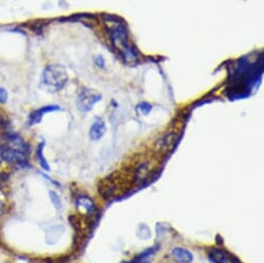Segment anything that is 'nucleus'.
<instances>
[{
    "mask_svg": "<svg viewBox=\"0 0 264 263\" xmlns=\"http://www.w3.org/2000/svg\"><path fill=\"white\" fill-rule=\"evenodd\" d=\"M105 25L108 28L111 43L115 50L120 54L127 64L135 65L138 60V54L136 49L129 43L128 33L124 26L117 19L111 16L105 19Z\"/></svg>",
    "mask_w": 264,
    "mask_h": 263,
    "instance_id": "1",
    "label": "nucleus"
},
{
    "mask_svg": "<svg viewBox=\"0 0 264 263\" xmlns=\"http://www.w3.org/2000/svg\"><path fill=\"white\" fill-rule=\"evenodd\" d=\"M68 77L65 67L58 65L47 66L42 74V86L48 91L56 92L65 87Z\"/></svg>",
    "mask_w": 264,
    "mask_h": 263,
    "instance_id": "2",
    "label": "nucleus"
},
{
    "mask_svg": "<svg viewBox=\"0 0 264 263\" xmlns=\"http://www.w3.org/2000/svg\"><path fill=\"white\" fill-rule=\"evenodd\" d=\"M102 96L98 94L97 91L92 89H83L77 99V108L81 112H88L90 111L95 105L99 102Z\"/></svg>",
    "mask_w": 264,
    "mask_h": 263,
    "instance_id": "3",
    "label": "nucleus"
},
{
    "mask_svg": "<svg viewBox=\"0 0 264 263\" xmlns=\"http://www.w3.org/2000/svg\"><path fill=\"white\" fill-rule=\"evenodd\" d=\"M207 255L213 263H243L234 255L221 247H211Z\"/></svg>",
    "mask_w": 264,
    "mask_h": 263,
    "instance_id": "4",
    "label": "nucleus"
},
{
    "mask_svg": "<svg viewBox=\"0 0 264 263\" xmlns=\"http://www.w3.org/2000/svg\"><path fill=\"white\" fill-rule=\"evenodd\" d=\"M61 110V108L56 105H50V106H44L40 109H36L29 114L28 117V123L29 126H34L40 123L44 117V115L50 112H56Z\"/></svg>",
    "mask_w": 264,
    "mask_h": 263,
    "instance_id": "5",
    "label": "nucleus"
},
{
    "mask_svg": "<svg viewBox=\"0 0 264 263\" xmlns=\"http://www.w3.org/2000/svg\"><path fill=\"white\" fill-rule=\"evenodd\" d=\"M106 133V125H105V121L99 118V117H97L95 119V121H93V123L90 127V130H89V138L91 141H99V139H102L104 137Z\"/></svg>",
    "mask_w": 264,
    "mask_h": 263,
    "instance_id": "6",
    "label": "nucleus"
},
{
    "mask_svg": "<svg viewBox=\"0 0 264 263\" xmlns=\"http://www.w3.org/2000/svg\"><path fill=\"white\" fill-rule=\"evenodd\" d=\"M171 256L178 263H191L194 260L193 254L185 247H176L171 250Z\"/></svg>",
    "mask_w": 264,
    "mask_h": 263,
    "instance_id": "7",
    "label": "nucleus"
},
{
    "mask_svg": "<svg viewBox=\"0 0 264 263\" xmlns=\"http://www.w3.org/2000/svg\"><path fill=\"white\" fill-rule=\"evenodd\" d=\"M76 206L78 211L84 214H90L96 212V205L93 201L87 196H79L76 199Z\"/></svg>",
    "mask_w": 264,
    "mask_h": 263,
    "instance_id": "8",
    "label": "nucleus"
},
{
    "mask_svg": "<svg viewBox=\"0 0 264 263\" xmlns=\"http://www.w3.org/2000/svg\"><path fill=\"white\" fill-rule=\"evenodd\" d=\"M35 156H36V160L38 162V164H40L41 168L43 170H45V171H50L49 163H48V161H47V159L45 158V154H44V143L43 142H41L40 144L37 145L36 150H35Z\"/></svg>",
    "mask_w": 264,
    "mask_h": 263,
    "instance_id": "9",
    "label": "nucleus"
},
{
    "mask_svg": "<svg viewBox=\"0 0 264 263\" xmlns=\"http://www.w3.org/2000/svg\"><path fill=\"white\" fill-rule=\"evenodd\" d=\"M154 252H155V249H153V247H149L148 250H146L143 253L137 255L134 259H132L131 261L126 263H148V259L152 256Z\"/></svg>",
    "mask_w": 264,
    "mask_h": 263,
    "instance_id": "10",
    "label": "nucleus"
},
{
    "mask_svg": "<svg viewBox=\"0 0 264 263\" xmlns=\"http://www.w3.org/2000/svg\"><path fill=\"white\" fill-rule=\"evenodd\" d=\"M49 195H50V200H51V203L53 204V206L55 207L56 210H61L62 202H61V199L57 193L54 192V191H50Z\"/></svg>",
    "mask_w": 264,
    "mask_h": 263,
    "instance_id": "11",
    "label": "nucleus"
},
{
    "mask_svg": "<svg viewBox=\"0 0 264 263\" xmlns=\"http://www.w3.org/2000/svg\"><path fill=\"white\" fill-rule=\"evenodd\" d=\"M138 109L141 111L142 114L146 115V114H148L151 111V106L149 104H147V103H142L141 105H139Z\"/></svg>",
    "mask_w": 264,
    "mask_h": 263,
    "instance_id": "12",
    "label": "nucleus"
},
{
    "mask_svg": "<svg viewBox=\"0 0 264 263\" xmlns=\"http://www.w3.org/2000/svg\"><path fill=\"white\" fill-rule=\"evenodd\" d=\"M7 98H9V95H7L6 89L0 87V105L5 104L7 102Z\"/></svg>",
    "mask_w": 264,
    "mask_h": 263,
    "instance_id": "13",
    "label": "nucleus"
},
{
    "mask_svg": "<svg viewBox=\"0 0 264 263\" xmlns=\"http://www.w3.org/2000/svg\"><path fill=\"white\" fill-rule=\"evenodd\" d=\"M4 208H5V205L3 203L2 200H0V216H1L4 213Z\"/></svg>",
    "mask_w": 264,
    "mask_h": 263,
    "instance_id": "14",
    "label": "nucleus"
},
{
    "mask_svg": "<svg viewBox=\"0 0 264 263\" xmlns=\"http://www.w3.org/2000/svg\"><path fill=\"white\" fill-rule=\"evenodd\" d=\"M2 126H3V119H2L1 114H0V128H2Z\"/></svg>",
    "mask_w": 264,
    "mask_h": 263,
    "instance_id": "15",
    "label": "nucleus"
}]
</instances>
